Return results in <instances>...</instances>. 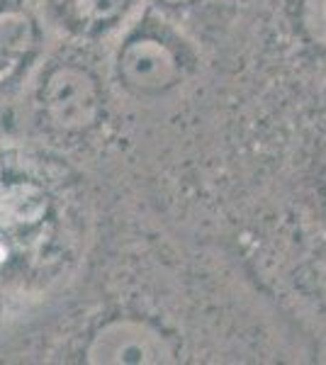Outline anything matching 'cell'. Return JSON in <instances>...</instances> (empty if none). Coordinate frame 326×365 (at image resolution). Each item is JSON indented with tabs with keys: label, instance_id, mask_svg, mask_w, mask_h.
Here are the masks:
<instances>
[{
	"label": "cell",
	"instance_id": "6da1fadb",
	"mask_svg": "<svg viewBox=\"0 0 326 365\" xmlns=\"http://www.w3.org/2000/svg\"><path fill=\"white\" fill-rule=\"evenodd\" d=\"M170 358V346L149 324L122 319L103 327L88 349L91 363H163Z\"/></svg>",
	"mask_w": 326,
	"mask_h": 365
},
{
	"label": "cell",
	"instance_id": "7a4b0ae2",
	"mask_svg": "<svg viewBox=\"0 0 326 365\" xmlns=\"http://www.w3.org/2000/svg\"><path fill=\"white\" fill-rule=\"evenodd\" d=\"M44 105L58 127L83 129L93 125L98 117V88L83 71L61 68L46 83Z\"/></svg>",
	"mask_w": 326,
	"mask_h": 365
},
{
	"label": "cell",
	"instance_id": "3957f363",
	"mask_svg": "<svg viewBox=\"0 0 326 365\" xmlns=\"http://www.w3.org/2000/svg\"><path fill=\"white\" fill-rule=\"evenodd\" d=\"M120 73L136 91H161L175 81L178 61L173 51L158 39H136L124 46Z\"/></svg>",
	"mask_w": 326,
	"mask_h": 365
},
{
	"label": "cell",
	"instance_id": "277c9868",
	"mask_svg": "<svg viewBox=\"0 0 326 365\" xmlns=\"http://www.w3.org/2000/svg\"><path fill=\"white\" fill-rule=\"evenodd\" d=\"M29 44V27L22 17L5 15L0 17V58L17 56Z\"/></svg>",
	"mask_w": 326,
	"mask_h": 365
},
{
	"label": "cell",
	"instance_id": "5b68a950",
	"mask_svg": "<svg viewBox=\"0 0 326 365\" xmlns=\"http://www.w3.org/2000/svg\"><path fill=\"white\" fill-rule=\"evenodd\" d=\"M302 27L314 44L326 49V0H302Z\"/></svg>",
	"mask_w": 326,
	"mask_h": 365
},
{
	"label": "cell",
	"instance_id": "8992f818",
	"mask_svg": "<svg viewBox=\"0 0 326 365\" xmlns=\"http://www.w3.org/2000/svg\"><path fill=\"white\" fill-rule=\"evenodd\" d=\"M122 3L124 0H76L81 17L91 22H105L115 17L122 10Z\"/></svg>",
	"mask_w": 326,
	"mask_h": 365
},
{
	"label": "cell",
	"instance_id": "52a82bcc",
	"mask_svg": "<svg viewBox=\"0 0 326 365\" xmlns=\"http://www.w3.org/2000/svg\"><path fill=\"white\" fill-rule=\"evenodd\" d=\"M165 3H173V5H180V3H188V0H165Z\"/></svg>",
	"mask_w": 326,
	"mask_h": 365
}]
</instances>
